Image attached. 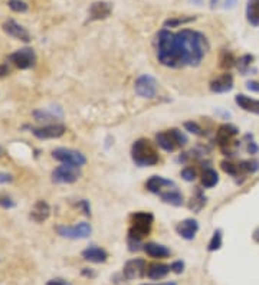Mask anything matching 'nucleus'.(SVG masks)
<instances>
[{
  "label": "nucleus",
  "mask_w": 259,
  "mask_h": 285,
  "mask_svg": "<svg viewBox=\"0 0 259 285\" xmlns=\"http://www.w3.org/2000/svg\"><path fill=\"white\" fill-rule=\"evenodd\" d=\"M157 81L154 76L151 75H141L135 79V84H134V90L138 96L141 98H154L157 94Z\"/></svg>",
  "instance_id": "423d86ee"
},
{
  "label": "nucleus",
  "mask_w": 259,
  "mask_h": 285,
  "mask_svg": "<svg viewBox=\"0 0 259 285\" xmlns=\"http://www.w3.org/2000/svg\"><path fill=\"white\" fill-rule=\"evenodd\" d=\"M81 206L84 208V213H85L87 216H90V215H91V209H90L88 202H87V200H82V202H81Z\"/></svg>",
  "instance_id": "37998d69"
},
{
  "label": "nucleus",
  "mask_w": 259,
  "mask_h": 285,
  "mask_svg": "<svg viewBox=\"0 0 259 285\" xmlns=\"http://www.w3.org/2000/svg\"><path fill=\"white\" fill-rule=\"evenodd\" d=\"M222 244H223V235H222V230L221 229H216L212 235V239L207 245V251L209 252H215V251H219L222 248Z\"/></svg>",
  "instance_id": "a878e982"
},
{
  "label": "nucleus",
  "mask_w": 259,
  "mask_h": 285,
  "mask_svg": "<svg viewBox=\"0 0 259 285\" xmlns=\"http://www.w3.org/2000/svg\"><path fill=\"white\" fill-rule=\"evenodd\" d=\"M12 182V176L7 173H0V183H9Z\"/></svg>",
  "instance_id": "79ce46f5"
},
{
  "label": "nucleus",
  "mask_w": 259,
  "mask_h": 285,
  "mask_svg": "<svg viewBox=\"0 0 259 285\" xmlns=\"http://www.w3.org/2000/svg\"><path fill=\"white\" fill-rule=\"evenodd\" d=\"M9 72H10V69H9V66H7V65H0V76L7 75Z\"/></svg>",
  "instance_id": "a18cd8bd"
},
{
  "label": "nucleus",
  "mask_w": 259,
  "mask_h": 285,
  "mask_svg": "<svg viewBox=\"0 0 259 285\" xmlns=\"http://www.w3.org/2000/svg\"><path fill=\"white\" fill-rule=\"evenodd\" d=\"M49 213H51L49 205L46 202H43V200H39V202L35 203L33 209L31 210V219L40 223V222L46 221L49 218Z\"/></svg>",
  "instance_id": "6ab92c4d"
},
{
  "label": "nucleus",
  "mask_w": 259,
  "mask_h": 285,
  "mask_svg": "<svg viewBox=\"0 0 259 285\" xmlns=\"http://www.w3.org/2000/svg\"><path fill=\"white\" fill-rule=\"evenodd\" d=\"M141 285H177L176 283H160V284H141Z\"/></svg>",
  "instance_id": "de8ad7c7"
},
{
  "label": "nucleus",
  "mask_w": 259,
  "mask_h": 285,
  "mask_svg": "<svg viewBox=\"0 0 259 285\" xmlns=\"http://www.w3.org/2000/svg\"><path fill=\"white\" fill-rule=\"evenodd\" d=\"M160 197L164 203H168L171 206H182L183 205V194L180 193V190L176 186L171 189L164 190L160 193Z\"/></svg>",
  "instance_id": "4be33fe9"
},
{
  "label": "nucleus",
  "mask_w": 259,
  "mask_h": 285,
  "mask_svg": "<svg viewBox=\"0 0 259 285\" xmlns=\"http://www.w3.org/2000/svg\"><path fill=\"white\" fill-rule=\"evenodd\" d=\"M46 285H71L68 281H65L62 278H55V280H51V281H48V284Z\"/></svg>",
  "instance_id": "a19ab883"
},
{
  "label": "nucleus",
  "mask_w": 259,
  "mask_h": 285,
  "mask_svg": "<svg viewBox=\"0 0 259 285\" xmlns=\"http://www.w3.org/2000/svg\"><path fill=\"white\" fill-rule=\"evenodd\" d=\"M197 230H199V222L196 221V219H192V218L182 221L177 226H176L177 235L182 236V238L186 239V241H192V239H194Z\"/></svg>",
  "instance_id": "f8f14e48"
},
{
  "label": "nucleus",
  "mask_w": 259,
  "mask_h": 285,
  "mask_svg": "<svg viewBox=\"0 0 259 285\" xmlns=\"http://www.w3.org/2000/svg\"><path fill=\"white\" fill-rule=\"evenodd\" d=\"M52 157L61 161L62 164H69V166H75V167H82L87 163V157L81 152H76L72 149H65V147L55 149L52 152Z\"/></svg>",
  "instance_id": "39448f33"
},
{
  "label": "nucleus",
  "mask_w": 259,
  "mask_h": 285,
  "mask_svg": "<svg viewBox=\"0 0 259 285\" xmlns=\"http://www.w3.org/2000/svg\"><path fill=\"white\" fill-rule=\"evenodd\" d=\"M9 7L13 12H26L28 10V4L22 0H10L9 1Z\"/></svg>",
  "instance_id": "2f4dec72"
},
{
  "label": "nucleus",
  "mask_w": 259,
  "mask_h": 285,
  "mask_svg": "<svg viewBox=\"0 0 259 285\" xmlns=\"http://www.w3.org/2000/svg\"><path fill=\"white\" fill-rule=\"evenodd\" d=\"M82 258L85 261H90V262H94V264H101V262L107 261L108 253L105 249H102L99 247H90V248L82 251Z\"/></svg>",
  "instance_id": "a211bd4d"
},
{
  "label": "nucleus",
  "mask_w": 259,
  "mask_h": 285,
  "mask_svg": "<svg viewBox=\"0 0 259 285\" xmlns=\"http://www.w3.org/2000/svg\"><path fill=\"white\" fill-rule=\"evenodd\" d=\"M239 134V130L232 124H223V126L219 127L218 130V134H216V138H218V143L221 147H225L229 144V141L232 140V137L238 135Z\"/></svg>",
  "instance_id": "f3484780"
},
{
  "label": "nucleus",
  "mask_w": 259,
  "mask_h": 285,
  "mask_svg": "<svg viewBox=\"0 0 259 285\" xmlns=\"http://www.w3.org/2000/svg\"><path fill=\"white\" fill-rule=\"evenodd\" d=\"M258 152H259L258 144H257L255 141H249V144H248V153H249V154H257Z\"/></svg>",
  "instance_id": "ea45409f"
},
{
  "label": "nucleus",
  "mask_w": 259,
  "mask_h": 285,
  "mask_svg": "<svg viewBox=\"0 0 259 285\" xmlns=\"http://www.w3.org/2000/svg\"><path fill=\"white\" fill-rule=\"evenodd\" d=\"M221 65H222V68H230L233 62H235V59H233V57H232V54L230 52H223L222 54V58H221Z\"/></svg>",
  "instance_id": "c9c22d12"
},
{
  "label": "nucleus",
  "mask_w": 259,
  "mask_h": 285,
  "mask_svg": "<svg viewBox=\"0 0 259 285\" xmlns=\"http://www.w3.org/2000/svg\"><path fill=\"white\" fill-rule=\"evenodd\" d=\"M56 233L62 238H68V239H85L91 235L92 228L90 223L87 222H81L75 226H64L59 225L55 228Z\"/></svg>",
  "instance_id": "20e7f679"
},
{
  "label": "nucleus",
  "mask_w": 259,
  "mask_h": 285,
  "mask_svg": "<svg viewBox=\"0 0 259 285\" xmlns=\"http://www.w3.org/2000/svg\"><path fill=\"white\" fill-rule=\"evenodd\" d=\"M254 241L259 244V228L255 230V232H254Z\"/></svg>",
  "instance_id": "49530a36"
},
{
  "label": "nucleus",
  "mask_w": 259,
  "mask_h": 285,
  "mask_svg": "<svg viewBox=\"0 0 259 285\" xmlns=\"http://www.w3.org/2000/svg\"><path fill=\"white\" fill-rule=\"evenodd\" d=\"M9 61L13 65H16L18 68H20V69H28V68L35 65L36 55L31 48H23V49H19V51L13 52L9 57Z\"/></svg>",
  "instance_id": "6e6552de"
},
{
  "label": "nucleus",
  "mask_w": 259,
  "mask_h": 285,
  "mask_svg": "<svg viewBox=\"0 0 259 285\" xmlns=\"http://www.w3.org/2000/svg\"><path fill=\"white\" fill-rule=\"evenodd\" d=\"M232 90H233V76L227 72L210 82V91L215 94H225Z\"/></svg>",
  "instance_id": "4468645a"
},
{
  "label": "nucleus",
  "mask_w": 259,
  "mask_h": 285,
  "mask_svg": "<svg viewBox=\"0 0 259 285\" xmlns=\"http://www.w3.org/2000/svg\"><path fill=\"white\" fill-rule=\"evenodd\" d=\"M185 128H186L189 133L196 134V135H202V134H203L202 127L199 126L197 123H194V121H187V123H185Z\"/></svg>",
  "instance_id": "72a5a7b5"
},
{
  "label": "nucleus",
  "mask_w": 259,
  "mask_h": 285,
  "mask_svg": "<svg viewBox=\"0 0 259 285\" xmlns=\"http://www.w3.org/2000/svg\"><path fill=\"white\" fill-rule=\"evenodd\" d=\"M131 158L140 167L156 166L159 163V153L156 152L151 141L146 138L137 140L131 147Z\"/></svg>",
  "instance_id": "f03ea898"
},
{
  "label": "nucleus",
  "mask_w": 259,
  "mask_h": 285,
  "mask_svg": "<svg viewBox=\"0 0 259 285\" xmlns=\"http://www.w3.org/2000/svg\"><path fill=\"white\" fill-rule=\"evenodd\" d=\"M82 275L90 277V278H94V277H95V272H94V271H91L90 268H84V269H82Z\"/></svg>",
  "instance_id": "c03bdc74"
},
{
  "label": "nucleus",
  "mask_w": 259,
  "mask_h": 285,
  "mask_svg": "<svg viewBox=\"0 0 259 285\" xmlns=\"http://www.w3.org/2000/svg\"><path fill=\"white\" fill-rule=\"evenodd\" d=\"M112 12V4L110 1H94L90 7V20L107 19Z\"/></svg>",
  "instance_id": "ddd939ff"
},
{
  "label": "nucleus",
  "mask_w": 259,
  "mask_h": 285,
  "mask_svg": "<svg viewBox=\"0 0 259 285\" xmlns=\"http://www.w3.org/2000/svg\"><path fill=\"white\" fill-rule=\"evenodd\" d=\"M246 88L249 91H254V93H259V81H249L246 84Z\"/></svg>",
  "instance_id": "58836bf2"
},
{
  "label": "nucleus",
  "mask_w": 259,
  "mask_h": 285,
  "mask_svg": "<svg viewBox=\"0 0 259 285\" xmlns=\"http://www.w3.org/2000/svg\"><path fill=\"white\" fill-rule=\"evenodd\" d=\"M194 18H186V19H168L164 22V26L166 28H173V26H177V25H183V23H187V22H192Z\"/></svg>",
  "instance_id": "f704fd0d"
},
{
  "label": "nucleus",
  "mask_w": 259,
  "mask_h": 285,
  "mask_svg": "<svg viewBox=\"0 0 259 285\" xmlns=\"http://www.w3.org/2000/svg\"><path fill=\"white\" fill-rule=\"evenodd\" d=\"M143 249H144V252L147 253L148 256H151V258L162 259V258L170 256V249L167 247H164V245L156 244V242H147V244H144V248Z\"/></svg>",
  "instance_id": "412c9836"
},
{
  "label": "nucleus",
  "mask_w": 259,
  "mask_h": 285,
  "mask_svg": "<svg viewBox=\"0 0 259 285\" xmlns=\"http://www.w3.org/2000/svg\"><path fill=\"white\" fill-rule=\"evenodd\" d=\"M239 170L245 171V173H255L259 170V163L257 160H243L239 164Z\"/></svg>",
  "instance_id": "cd10ccee"
},
{
  "label": "nucleus",
  "mask_w": 259,
  "mask_h": 285,
  "mask_svg": "<svg viewBox=\"0 0 259 285\" xmlns=\"http://www.w3.org/2000/svg\"><path fill=\"white\" fill-rule=\"evenodd\" d=\"M3 31L6 32L9 36L15 38V39L23 40V42H29L31 40L29 32L26 31L20 23H18L16 20H13V19H9V20H6L3 23Z\"/></svg>",
  "instance_id": "9b49d317"
},
{
  "label": "nucleus",
  "mask_w": 259,
  "mask_h": 285,
  "mask_svg": "<svg viewBox=\"0 0 259 285\" xmlns=\"http://www.w3.org/2000/svg\"><path fill=\"white\" fill-rule=\"evenodd\" d=\"M146 272H147V265H146V261L141 259V258L131 259V261H129V262L124 265V268H123V275H124L126 280H129V281L146 275Z\"/></svg>",
  "instance_id": "1a4fd4ad"
},
{
  "label": "nucleus",
  "mask_w": 259,
  "mask_h": 285,
  "mask_svg": "<svg viewBox=\"0 0 259 285\" xmlns=\"http://www.w3.org/2000/svg\"><path fill=\"white\" fill-rule=\"evenodd\" d=\"M202 186L206 188V189H210V188H215L218 183H219V174L216 170L213 169H206L203 173H202Z\"/></svg>",
  "instance_id": "5701e85b"
},
{
  "label": "nucleus",
  "mask_w": 259,
  "mask_h": 285,
  "mask_svg": "<svg viewBox=\"0 0 259 285\" xmlns=\"http://www.w3.org/2000/svg\"><path fill=\"white\" fill-rule=\"evenodd\" d=\"M170 269L174 272V274H182L185 271V262L183 261H174L171 265H170Z\"/></svg>",
  "instance_id": "4c0bfd02"
},
{
  "label": "nucleus",
  "mask_w": 259,
  "mask_h": 285,
  "mask_svg": "<svg viewBox=\"0 0 259 285\" xmlns=\"http://www.w3.org/2000/svg\"><path fill=\"white\" fill-rule=\"evenodd\" d=\"M209 51V42L200 32L183 29L162 31L157 36V58L168 68L197 66Z\"/></svg>",
  "instance_id": "f257e3e1"
},
{
  "label": "nucleus",
  "mask_w": 259,
  "mask_h": 285,
  "mask_svg": "<svg viewBox=\"0 0 259 285\" xmlns=\"http://www.w3.org/2000/svg\"><path fill=\"white\" fill-rule=\"evenodd\" d=\"M170 271H171V269H170V265L160 264V262H154V264H151V265L147 266L146 275H147L150 280H162V278H164Z\"/></svg>",
  "instance_id": "aec40b11"
},
{
  "label": "nucleus",
  "mask_w": 259,
  "mask_h": 285,
  "mask_svg": "<svg viewBox=\"0 0 259 285\" xmlns=\"http://www.w3.org/2000/svg\"><path fill=\"white\" fill-rule=\"evenodd\" d=\"M221 166H222V170L225 171V173H227L229 176H233V177H236L238 174H239V166H235L233 163H230V161H222L221 163Z\"/></svg>",
  "instance_id": "c756f323"
},
{
  "label": "nucleus",
  "mask_w": 259,
  "mask_h": 285,
  "mask_svg": "<svg viewBox=\"0 0 259 285\" xmlns=\"http://www.w3.org/2000/svg\"><path fill=\"white\" fill-rule=\"evenodd\" d=\"M0 206L4 208V209H9V208L15 206V202L9 196H6V194H0Z\"/></svg>",
  "instance_id": "e433bc0d"
},
{
  "label": "nucleus",
  "mask_w": 259,
  "mask_h": 285,
  "mask_svg": "<svg viewBox=\"0 0 259 285\" xmlns=\"http://www.w3.org/2000/svg\"><path fill=\"white\" fill-rule=\"evenodd\" d=\"M33 117L36 118V121H45V123L54 120V114H51V113H48L45 110H36V111H33Z\"/></svg>",
  "instance_id": "7c9ffc66"
},
{
  "label": "nucleus",
  "mask_w": 259,
  "mask_h": 285,
  "mask_svg": "<svg viewBox=\"0 0 259 285\" xmlns=\"http://www.w3.org/2000/svg\"><path fill=\"white\" fill-rule=\"evenodd\" d=\"M182 177L186 182H193L194 179L197 177V173H196V170H194L193 167H185L182 170Z\"/></svg>",
  "instance_id": "473e14b6"
},
{
  "label": "nucleus",
  "mask_w": 259,
  "mask_h": 285,
  "mask_svg": "<svg viewBox=\"0 0 259 285\" xmlns=\"http://www.w3.org/2000/svg\"><path fill=\"white\" fill-rule=\"evenodd\" d=\"M66 128L62 124H49V126L39 127V128H32V133L35 137L39 140H46V138H58L64 135Z\"/></svg>",
  "instance_id": "9d476101"
},
{
  "label": "nucleus",
  "mask_w": 259,
  "mask_h": 285,
  "mask_svg": "<svg viewBox=\"0 0 259 285\" xmlns=\"http://www.w3.org/2000/svg\"><path fill=\"white\" fill-rule=\"evenodd\" d=\"M246 19L251 25L259 26V0H248Z\"/></svg>",
  "instance_id": "b1692460"
},
{
  "label": "nucleus",
  "mask_w": 259,
  "mask_h": 285,
  "mask_svg": "<svg viewBox=\"0 0 259 285\" xmlns=\"http://www.w3.org/2000/svg\"><path fill=\"white\" fill-rule=\"evenodd\" d=\"M174 182L173 180H168V179H164L162 176H153L147 180L146 183V188L148 191L151 193H156V194H160L164 189H170V188H174Z\"/></svg>",
  "instance_id": "2eb2a0df"
},
{
  "label": "nucleus",
  "mask_w": 259,
  "mask_h": 285,
  "mask_svg": "<svg viewBox=\"0 0 259 285\" xmlns=\"http://www.w3.org/2000/svg\"><path fill=\"white\" fill-rule=\"evenodd\" d=\"M154 222V216L148 212H137L131 216V228H130L129 238L141 241L146 235L150 233L151 226Z\"/></svg>",
  "instance_id": "7ed1b4c3"
},
{
  "label": "nucleus",
  "mask_w": 259,
  "mask_h": 285,
  "mask_svg": "<svg viewBox=\"0 0 259 285\" xmlns=\"http://www.w3.org/2000/svg\"><path fill=\"white\" fill-rule=\"evenodd\" d=\"M254 61V57L252 55H243L242 58H239V61H238V68H239V71L243 74V75H246V72H248V69L251 68V63Z\"/></svg>",
  "instance_id": "c85d7f7f"
},
{
  "label": "nucleus",
  "mask_w": 259,
  "mask_h": 285,
  "mask_svg": "<svg viewBox=\"0 0 259 285\" xmlns=\"http://www.w3.org/2000/svg\"><path fill=\"white\" fill-rule=\"evenodd\" d=\"M235 102L239 105V108H242L243 111H248V113H252V114H257L259 115V101L258 99H254L251 96L245 94H238L235 96Z\"/></svg>",
  "instance_id": "dca6fc26"
},
{
  "label": "nucleus",
  "mask_w": 259,
  "mask_h": 285,
  "mask_svg": "<svg viewBox=\"0 0 259 285\" xmlns=\"http://www.w3.org/2000/svg\"><path fill=\"white\" fill-rule=\"evenodd\" d=\"M81 177L79 167L62 164L52 171V180L55 183H74Z\"/></svg>",
  "instance_id": "0eeeda50"
},
{
  "label": "nucleus",
  "mask_w": 259,
  "mask_h": 285,
  "mask_svg": "<svg viewBox=\"0 0 259 285\" xmlns=\"http://www.w3.org/2000/svg\"><path fill=\"white\" fill-rule=\"evenodd\" d=\"M156 141H157V144L162 147L164 152H168V153L174 152L176 147H177L168 131L167 133H159V134H156Z\"/></svg>",
  "instance_id": "393cba45"
},
{
  "label": "nucleus",
  "mask_w": 259,
  "mask_h": 285,
  "mask_svg": "<svg viewBox=\"0 0 259 285\" xmlns=\"http://www.w3.org/2000/svg\"><path fill=\"white\" fill-rule=\"evenodd\" d=\"M168 133H170V135H171V138L174 140V143H176L177 147H185V146L189 143V138H187V135H186L183 131H180V130H177V128H173V130H170Z\"/></svg>",
  "instance_id": "bb28decb"
}]
</instances>
